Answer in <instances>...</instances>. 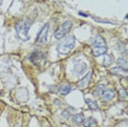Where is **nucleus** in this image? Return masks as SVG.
<instances>
[{"mask_svg":"<svg viewBox=\"0 0 128 127\" xmlns=\"http://www.w3.org/2000/svg\"><path fill=\"white\" fill-rule=\"evenodd\" d=\"M34 20H32L30 18H24L19 20L16 23V33L18 37L21 40L22 42H28L30 40V35H28V32H30L31 26L33 25Z\"/></svg>","mask_w":128,"mask_h":127,"instance_id":"f257e3e1","label":"nucleus"},{"mask_svg":"<svg viewBox=\"0 0 128 127\" xmlns=\"http://www.w3.org/2000/svg\"><path fill=\"white\" fill-rule=\"evenodd\" d=\"M76 46V37L74 35H66L62 41L57 44L56 50L59 55H67Z\"/></svg>","mask_w":128,"mask_h":127,"instance_id":"7ed1b4c3","label":"nucleus"},{"mask_svg":"<svg viewBox=\"0 0 128 127\" xmlns=\"http://www.w3.org/2000/svg\"><path fill=\"white\" fill-rule=\"evenodd\" d=\"M86 105H88V108H91V110H94V111H96V110L98 108V102L96 101H94L93 99H86Z\"/></svg>","mask_w":128,"mask_h":127,"instance_id":"ddd939ff","label":"nucleus"},{"mask_svg":"<svg viewBox=\"0 0 128 127\" xmlns=\"http://www.w3.org/2000/svg\"><path fill=\"white\" fill-rule=\"evenodd\" d=\"M62 116H64V118H69V116H70V114H69V112H67V111H65V112H62Z\"/></svg>","mask_w":128,"mask_h":127,"instance_id":"f3484780","label":"nucleus"},{"mask_svg":"<svg viewBox=\"0 0 128 127\" xmlns=\"http://www.w3.org/2000/svg\"><path fill=\"white\" fill-rule=\"evenodd\" d=\"M86 68H88V65H86V62L79 60V62H76L74 65V68H72V72H74V76L81 77V76H83V74H86Z\"/></svg>","mask_w":128,"mask_h":127,"instance_id":"423d86ee","label":"nucleus"},{"mask_svg":"<svg viewBox=\"0 0 128 127\" xmlns=\"http://www.w3.org/2000/svg\"><path fill=\"white\" fill-rule=\"evenodd\" d=\"M48 31H49V23H45L42 28H40L38 33L36 35V43L40 44H45L47 42V36H48Z\"/></svg>","mask_w":128,"mask_h":127,"instance_id":"39448f33","label":"nucleus"},{"mask_svg":"<svg viewBox=\"0 0 128 127\" xmlns=\"http://www.w3.org/2000/svg\"><path fill=\"white\" fill-rule=\"evenodd\" d=\"M91 78H92V71H89V72L78 82V86H79V88H86V86H89L90 81H91Z\"/></svg>","mask_w":128,"mask_h":127,"instance_id":"6e6552de","label":"nucleus"},{"mask_svg":"<svg viewBox=\"0 0 128 127\" xmlns=\"http://www.w3.org/2000/svg\"><path fill=\"white\" fill-rule=\"evenodd\" d=\"M116 64H117V67L124 69V70H127V60L125 57H119L116 60Z\"/></svg>","mask_w":128,"mask_h":127,"instance_id":"4468645a","label":"nucleus"},{"mask_svg":"<svg viewBox=\"0 0 128 127\" xmlns=\"http://www.w3.org/2000/svg\"><path fill=\"white\" fill-rule=\"evenodd\" d=\"M104 89H105V84H98V86L94 88V91H93V94H94L95 96H98V95H101Z\"/></svg>","mask_w":128,"mask_h":127,"instance_id":"2eb2a0df","label":"nucleus"},{"mask_svg":"<svg viewBox=\"0 0 128 127\" xmlns=\"http://www.w3.org/2000/svg\"><path fill=\"white\" fill-rule=\"evenodd\" d=\"M79 14H80L81 16H86V18H88V16H89V14H86V13H84V12H81V11L79 12Z\"/></svg>","mask_w":128,"mask_h":127,"instance_id":"a211bd4d","label":"nucleus"},{"mask_svg":"<svg viewBox=\"0 0 128 127\" xmlns=\"http://www.w3.org/2000/svg\"><path fill=\"white\" fill-rule=\"evenodd\" d=\"M71 91H72V86L70 84H67V83L59 86V88H58V92L62 95H67L70 93Z\"/></svg>","mask_w":128,"mask_h":127,"instance_id":"1a4fd4ad","label":"nucleus"},{"mask_svg":"<svg viewBox=\"0 0 128 127\" xmlns=\"http://www.w3.org/2000/svg\"><path fill=\"white\" fill-rule=\"evenodd\" d=\"M113 62H114V57H113V55H110V54L104 55L103 62H102V65H103L104 67H110V66H112Z\"/></svg>","mask_w":128,"mask_h":127,"instance_id":"9d476101","label":"nucleus"},{"mask_svg":"<svg viewBox=\"0 0 128 127\" xmlns=\"http://www.w3.org/2000/svg\"><path fill=\"white\" fill-rule=\"evenodd\" d=\"M102 100L103 101H110L114 99L115 96V90L114 89H106V90H104L102 92Z\"/></svg>","mask_w":128,"mask_h":127,"instance_id":"0eeeda50","label":"nucleus"},{"mask_svg":"<svg viewBox=\"0 0 128 127\" xmlns=\"http://www.w3.org/2000/svg\"><path fill=\"white\" fill-rule=\"evenodd\" d=\"M71 28H72V22L69 21V20H67V21L64 22L62 24L60 25V26L58 28L56 31H55L54 37L56 40L64 38L66 35H68V34H69V32L71 31Z\"/></svg>","mask_w":128,"mask_h":127,"instance_id":"20e7f679","label":"nucleus"},{"mask_svg":"<svg viewBox=\"0 0 128 127\" xmlns=\"http://www.w3.org/2000/svg\"><path fill=\"white\" fill-rule=\"evenodd\" d=\"M84 120V115L82 113H78V114H74L72 116V122L76 125H81Z\"/></svg>","mask_w":128,"mask_h":127,"instance_id":"9b49d317","label":"nucleus"},{"mask_svg":"<svg viewBox=\"0 0 128 127\" xmlns=\"http://www.w3.org/2000/svg\"><path fill=\"white\" fill-rule=\"evenodd\" d=\"M118 95H119V100H123V101L127 100V91L125 90L124 86H120V88H119Z\"/></svg>","mask_w":128,"mask_h":127,"instance_id":"dca6fc26","label":"nucleus"},{"mask_svg":"<svg viewBox=\"0 0 128 127\" xmlns=\"http://www.w3.org/2000/svg\"><path fill=\"white\" fill-rule=\"evenodd\" d=\"M82 124H83L84 127H95L96 126V120H95L93 117H88L86 120L84 118Z\"/></svg>","mask_w":128,"mask_h":127,"instance_id":"f8f14e48","label":"nucleus"},{"mask_svg":"<svg viewBox=\"0 0 128 127\" xmlns=\"http://www.w3.org/2000/svg\"><path fill=\"white\" fill-rule=\"evenodd\" d=\"M91 47H92V54L94 57H100L102 55H105L107 53V45L104 40V37L101 34H96L93 36L91 41Z\"/></svg>","mask_w":128,"mask_h":127,"instance_id":"f03ea898","label":"nucleus"}]
</instances>
